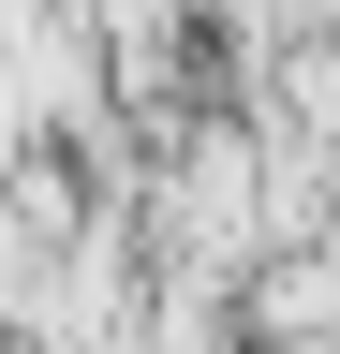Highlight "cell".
I'll return each mask as SVG.
<instances>
[{"label": "cell", "instance_id": "6da1fadb", "mask_svg": "<svg viewBox=\"0 0 340 354\" xmlns=\"http://www.w3.org/2000/svg\"><path fill=\"white\" fill-rule=\"evenodd\" d=\"M222 310H237V339H325V325H340V266H325V236L251 251L237 281H222Z\"/></svg>", "mask_w": 340, "mask_h": 354}, {"label": "cell", "instance_id": "7a4b0ae2", "mask_svg": "<svg viewBox=\"0 0 340 354\" xmlns=\"http://www.w3.org/2000/svg\"><path fill=\"white\" fill-rule=\"evenodd\" d=\"M89 354H237V310L207 295V281H163V266H148V281H134V310H118Z\"/></svg>", "mask_w": 340, "mask_h": 354}]
</instances>
